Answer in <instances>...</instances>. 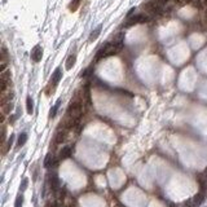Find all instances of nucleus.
<instances>
[{
  "instance_id": "nucleus-1",
  "label": "nucleus",
  "mask_w": 207,
  "mask_h": 207,
  "mask_svg": "<svg viewBox=\"0 0 207 207\" xmlns=\"http://www.w3.org/2000/svg\"><path fill=\"white\" fill-rule=\"evenodd\" d=\"M82 114H83L82 101H79V100L73 101V102L69 105V108H67V117L74 118V119H76V121H80Z\"/></svg>"
},
{
  "instance_id": "nucleus-2",
  "label": "nucleus",
  "mask_w": 207,
  "mask_h": 207,
  "mask_svg": "<svg viewBox=\"0 0 207 207\" xmlns=\"http://www.w3.org/2000/svg\"><path fill=\"white\" fill-rule=\"evenodd\" d=\"M62 78V73H61V69H56L54 70V73L52 74V78H50V82H49V86H48V91H47V95H50V91H54V88L57 87L58 82L61 80Z\"/></svg>"
},
{
  "instance_id": "nucleus-3",
  "label": "nucleus",
  "mask_w": 207,
  "mask_h": 207,
  "mask_svg": "<svg viewBox=\"0 0 207 207\" xmlns=\"http://www.w3.org/2000/svg\"><path fill=\"white\" fill-rule=\"evenodd\" d=\"M150 20V18L148 16H145V15H136V16H133V17H130L128 18V21L126 22V27H130L132 25H136V24H144V22H148Z\"/></svg>"
},
{
  "instance_id": "nucleus-4",
  "label": "nucleus",
  "mask_w": 207,
  "mask_h": 207,
  "mask_svg": "<svg viewBox=\"0 0 207 207\" xmlns=\"http://www.w3.org/2000/svg\"><path fill=\"white\" fill-rule=\"evenodd\" d=\"M41 57H43V48H41V45H35L31 50V60H33L34 62H39Z\"/></svg>"
},
{
  "instance_id": "nucleus-5",
  "label": "nucleus",
  "mask_w": 207,
  "mask_h": 207,
  "mask_svg": "<svg viewBox=\"0 0 207 207\" xmlns=\"http://www.w3.org/2000/svg\"><path fill=\"white\" fill-rule=\"evenodd\" d=\"M49 185H50V189L54 193H57L60 190V179L56 173L49 175Z\"/></svg>"
},
{
  "instance_id": "nucleus-6",
  "label": "nucleus",
  "mask_w": 207,
  "mask_h": 207,
  "mask_svg": "<svg viewBox=\"0 0 207 207\" xmlns=\"http://www.w3.org/2000/svg\"><path fill=\"white\" fill-rule=\"evenodd\" d=\"M57 164V159L53 157L52 153H48L45 155V159H44V167L45 168H52L53 166Z\"/></svg>"
},
{
  "instance_id": "nucleus-7",
  "label": "nucleus",
  "mask_w": 207,
  "mask_h": 207,
  "mask_svg": "<svg viewBox=\"0 0 207 207\" xmlns=\"http://www.w3.org/2000/svg\"><path fill=\"white\" fill-rule=\"evenodd\" d=\"M12 99H13V92L8 91V92H4V93H2V101H0V104H2V106H4L5 104L8 102H12Z\"/></svg>"
},
{
  "instance_id": "nucleus-8",
  "label": "nucleus",
  "mask_w": 207,
  "mask_h": 207,
  "mask_svg": "<svg viewBox=\"0 0 207 207\" xmlns=\"http://www.w3.org/2000/svg\"><path fill=\"white\" fill-rule=\"evenodd\" d=\"M71 154H73L71 146H65V148H62V150L60 151V159H67L71 157Z\"/></svg>"
},
{
  "instance_id": "nucleus-9",
  "label": "nucleus",
  "mask_w": 207,
  "mask_h": 207,
  "mask_svg": "<svg viewBox=\"0 0 207 207\" xmlns=\"http://www.w3.org/2000/svg\"><path fill=\"white\" fill-rule=\"evenodd\" d=\"M205 197H206V194H205L203 192L197 193V194H196L194 197H193V201H194V205H196V207H198V206H201L202 203H203Z\"/></svg>"
},
{
  "instance_id": "nucleus-10",
  "label": "nucleus",
  "mask_w": 207,
  "mask_h": 207,
  "mask_svg": "<svg viewBox=\"0 0 207 207\" xmlns=\"http://www.w3.org/2000/svg\"><path fill=\"white\" fill-rule=\"evenodd\" d=\"M75 61H76V56L75 54H70L66 60V70H71L73 66L75 65Z\"/></svg>"
},
{
  "instance_id": "nucleus-11",
  "label": "nucleus",
  "mask_w": 207,
  "mask_h": 207,
  "mask_svg": "<svg viewBox=\"0 0 207 207\" xmlns=\"http://www.w3.org/2000/svg\"><path fill=\"white\" fill-rule=\"evenodd\" d=\"M66 139V131H58L57 135H56V139H54V141L57 142V144H61V142H63Z\"/></svg>"
},
{
  "instance_id": "nucleus-12",
  "label": "nucleus",
  "mask_w": 207,
  "mask_h": 207,
  "mask_svg": "<svg viewBox=\"0 0 207 207\" xmlns=\"http://www.w3.org/2000/svg\"><path fill=\"white\" fill-rule=\"evenodd\" d=\"M26 109H27V113L29 114H33V112H34V101H33V99H31V96H29V97L26 99Z\"/></svg>"
},
{
  "instance_id": "nucleus-13",
  "label": "nucleus",
  "mask_w": 207,
  "mask_h": 207,
  "mask_svg": "<svg viewBox=\"0 0 207 207\" xmlns=\"http://www.w3.org/2000/svg\"><path fill=\"white\" fill-rule=\"evenodd\" d=\"M27 141V133L26 132H22L20 133V136H18V141H17V146H24L25 145V142Z\"/></svg>"
},
{
  "instance_id": "nucleus-14",
  "label": "nucleus",
  "mask_w": 207,
  "mask_h": 207,
  "mask_svg": "<svg viewBox=\"0 0 207 207\" xmlns=\"http://www.w3.org/2000/svg\"><path fill=\"white\" fill-rule=\"evenodd\" d=\"M101 27H102V26H97V27H96V29L93 30V31H92V33H91V35H89V41H93L95 39H97L99 38V35H100V33H101Z\"/></svg>"
},
{
  "instance_id": "nucleus-15",
  "label": "nucleus",
  "mask_w": 207,
  "mask_h": 207,
  "mask_svg": "<svg viewBox=\"0 0 207 207\" xmlns=\"http://www.w3.org/2000/svg\"><path fill=\"white\" fill-rule=\"evenodd\" d=\"M12 109H13V102H8V104L4 105V106H2V113L4 115H7V114H9L12 112Z\"/></svg>"
},
{
  "instance_id": "nucleus-16",
  "label": "nucleus",
  "mask_w": 207,
  "mask_h": 207,
  "mask_svg": "<svg viewBox=\"0 0 207 207\" xmlns=\"http://www.w3.org/2000/svg\"><path fill=\"white\" fill-rule=\"evenodd\" d=\"M80 3H82V0H71V3H70V5H69V9H70L71 12H75L78 8H79L80 5Z\"/></svg>"
},
{
  "instance_id": "nucleus-17",
  "label": "nucleus",
  "mask_w": 207,
  "mask_h": 207,
  "mask_svg": "<svg viewBox=\"0 0 207 207\" xmlns=\"http://www.w3.org/2000/svg\"><path fill=\"white\" fill-rule=\"evenodd\" d=\"M60 105H61V100H58L57 102H56V105H54V106L50 109V113H49V117L50 118H54L56 117V114H57V109L60 108Z\"/></svg>"
},
{
  "instance_id": "nucleus-18",
  "label": "nucleus",
  "mask_w": 207,
  "mask_h": 207,
  "mask_svg": "<svg viewBox=\"0 0 207 207\" xmlns=\"http://www.w3.org/2000/svg\"><path fill=\"white\" fill-rule=\"evenodd\" d=\"M13 141H15V135H11V137H9V140H8V142H7V148L4 149V153H7V151L11 149V146H12V144H13Z\"/></svg>"
},
{
  "instance_id": "nucleus-19",
  "label": "nucleus",
  "mask_w": 207,
  "mask_h": 207,
  "mask_svg": "<svg viewBox=\"0 0 207 207\" xmlns=\"http://www.w3.org/2000/svg\"><path fill=\"white\" fill-rule=\"evenodd\" d=\"M22 205H24V196L20 194L16 199V207H22Z\"/></svg>"
},
{
  "instance_id": "nucleus-20",
  "label": "nucleus",
  "mask_w": 207,
  "mask_h": 207,
  "mask_svg": "<svg viewBox=\"0 0 207 207\" xmlns=\"http://www.w3.org/2000/svg\"><path fill=\"white\" fill-rule=\"evenodd\" d=\"M184 206L185 207H196V205H194V201H193V198H190V199H188L185 203H184Z\"/></svg>"
},
{
  "instance_id": "nucleus-21",
  "label": "nucleus",
  "mask_w": 207,
  "mask_h": 207,
  "mask_svg": "<svg viewBox=\"0 0 207 207\" xmlns=\"http://www.w3.org/2000/svg\"><path fill=\"white\" fill-rule=\"evenodd\" d=\"M26 188H27V179H24V180H22L21 186H20V189H21V192H24Z\"/></svg>"
},
{
  "instance_id": "nucleus-22",
  "label": "nucleus",
  "mask_w": 207,
  "mask_h": 207,
  "mask_svg": "<svg viewBox=\"0 0 207 207\" xmlns=\"http://www.w3.org/2000/svg\"><path fill=\"white\" fill-rule=\"evenodd\" d=\"M5 142V128H3L2 130V144Z\"/></svg>"
},
{
  "instance_id": "nucleus-23",
  "label": "nucleus",
  "mask_w": 207,
  "mask_h": 207,
  "mask_svg": "<svg viewBox=\"0 0 207 207\" xmlns=\"http://www.w3.org/2000/svg\"><path fill=\"white\" fill-rule=\"evenodd\" d=\"M133 12H135V8H132V9H131V11H130V12H128V15H127V17H128V18H130V17H131V15H132V13H133Z\"/></svg>"
},
{
  "instance_id": "nucleus-24",
  "label": "nucleus",
  "mask_w": 207,
  "mask_h": 207,
  "mask_svg": "<svg viewBox=\"0 0 207 207\" xmlns=\"http://www.w3.org/2000/svg\"><path fill=\"white\" fill-rule=\"evenodd\" d=\"M9 122H11V123L15 122V115H11V117H9Z\"/></svg>"
},
{
  "instance_id": "nucleus-25",
  "label": "nucleus",
  "mask_w": 207,
  "mask_h": 207,
  "mask_svg": "<svg viewBox=\"0 0 207 207\" xmlns=\"http://www.w3.org/2000/svg\"><path fill=\"white\" fill-rule=\"evenodd\" d=\"M202 2H203V4H206V5H207V0H202Z\"/></svg>"
}]
</instances>
